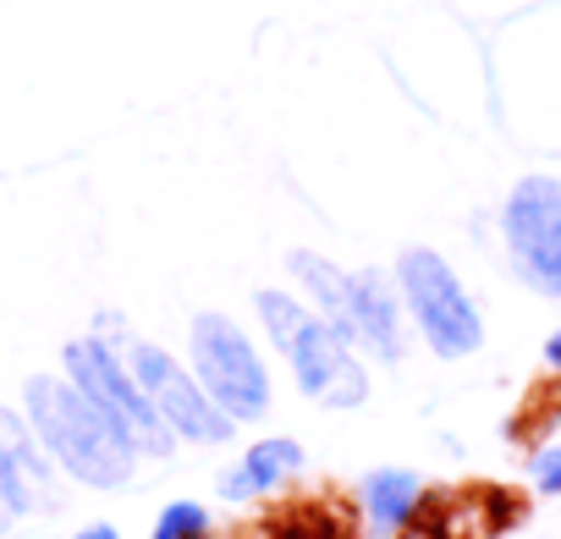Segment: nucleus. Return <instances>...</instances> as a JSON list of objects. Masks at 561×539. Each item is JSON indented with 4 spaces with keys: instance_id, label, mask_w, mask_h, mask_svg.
Masks as SVG:
<instances>
[{
    "instance_id": "obj_17",
    "label": "nucleus",
    "mask_w": 561,
    "mask_h": 539,
    "mask_svg": "<svg viewBox=\"0 0 561 539\" xmlns=\"http://www.w3.org/2000/svg\"><path fill=\"white\" fill-rule=\"evenodd\" d=\"M18 523H23V512H18V506H12L7 495H0V534H12Z\"/></svg>"
},
{
    "instance_id": "obj_6",
    "label": "nucleus",
    "mask_w": 561,
    "mask_h": 539,
    "mask_svg": "<svg viewBox=\"0 0 561 539\" xmlns=\"http://www.w3.org/2000/svg\"><path fill=\"white\" fill-rule=\"evenodd\" d=\"M122 353H127V369L144 386L149 408L160 413V424L176 440H187V446H226L237 435V424L209 402V391L198 386V375L176 353H165L160 342H122Z\"/></svg>"
},
{
    "instance_id": "obj_4",
    "label": "nucleus",
    "mask_w": 561,
    "mask_h": 539,
    "mask_svg": "<svg viewBox=\"0 0 561 539\" xmlns=\"http://www.w3.org/2000/svg\"><path fill=\"white\" fill-rule=\"evenodd\" d=\"M61 375L138 446L144 462H165V457L176 451V435H171V429L160 424V413L149 408V397H144V386L133 380L127 353H122L116 342H105V336H78V342H67V347H61Z\"/></svg>"
},
{
    "instance_id": "obj_15",
    "label": "nucleus",
    "mask_w": 561,
    "mask_h": 539,
    "mask_svg": "<svg viewBox=\"0 0 561 539\" xmlns=\"http://www.w3.org/2000/svg\"><path fill=\"white\" fill-rule=\"evenodd\" d=\"M539 358H545V369H550V375H561V325H556V331L545 336V347H539Z\"/></svg>"
},
{
    "instance_id": "obj_8",
    "label": "nucleus",
    "mask_w": 561,
    "mask_h": 539,
    "mask_svg": "<svg viewBox=\"0 0 561 539\" xmlns=\"http://www.w3.org/2000/svg\"><path fill=\"white\" fill-rule=\"evenodd\" d=\"M347 309H353V353H369L375 364H402L413 347V325L397 293V276L386 264H364L347 282Z\"/></svg>"
},
{
    "instance_id": "obj_7",
    "label": "nucleus",
    "mask_w": 561,
    "mask_h": 539,
    "mask_svg": "<svg viewBox=\"0 0 561 539\" xmlns=\"http://www.w3.org/2000/svg\"><path fill=\"white\" fill-rule=\"evenodd\" d=\"M253 314H259V325H264V342L280 353V364L293 369L298 391L314 397V402H325V391H331V380L347 369L353 347H342V336H336L298 293H275V287H270V293L253 298Z\"/></svg>"
},
{
    "instance_id": "obj_3",
    "label": "nucleus",
    "mask_w": 561,
    "mask_h": 539,
    "mask_svg": "<svg viewBox=\"0 0 561 539\" xmlns=\"http://www.w3.org/2000/svg\"><path fill=\"white\" fill-rule=\"evenodd\" d=\"M187 369L198 375V386L209 391V402L231 424H259L270 413V402H275L270 364H264L259 342L220 309L193 314V325H187Z\"/></svg>"
},
{
    "instance_id": "obj_10",
    "label": "nucleus",
    "mask_w": 561,
    "mask_h": 539,
    "mask_svg": "<svg viewBox=\"0 0 561 539\" xmlns=\"http://www.w3.org/2000/svg\"><path fill=\"white\" fill-rule=\"evenodd\" d=\"M287 276L298 282V298L342 336V347H353V309H347L353 270H342L336 259H325V253H314V248H293V253H287Z\"/></svg>"
},
{
    "instance_id": "obj_2",
    "label": "nucleus",
    "mask_w": 561,
    "mask_h": 539,
    "mask_svg": "<svg viewBox=\"0 0 561 539\" xmlns=\"http://www.w3.org/2000/svg\"><path fill=\"white\" fill-rule=\"evenodd\" d=\"M391 276H397V293H402V309H408L413 336L435 358L457 364V358H473L484 347V314L468 298L462 276L446 264V253H435V248H402L397 264H391Z\"/></svg>"
},
{
    "instance_id": "obj_5",
    "label": "nucleus",
    "mask_w": 561,
    "mask_h": 539,
    "mask_svg": "<svg viewBox=\"0 0 561 539\" xmlns=\"http://www.w3.org/2000/svg\"><path fill=\"white\" fill-rule=\"evenodd\" d=\"M501 242L512 276L561 303V182L556 176H523L501 204Z\"/></svg>"
},
{
    "instance_id": "obj_14",
    "label": "nucleus",
    "mask_w": 561,
    "mask_h": 539,
    "mask_svg": "<svg viewBox=\"0 0 561 539\" xmlns=\"http://www.w3.org/2000/svg\"><path fill=\"white\" fill-rule=\"evenodd\" d=\"M528 484L539 490V495H561V435H550L534 457H528Z\"/></svg>"
},
{
    "instance_id": "obj_1",
    "label": "nucleus",
    "mask_w": 561,
    "mask_h": 539,
    "mask_svg": "<svg viewBox=\"0 0 561 539\" xmlns=\"http://www.w3.org/2000/svg\"><path fill=\"white\" fill-rule=\"evenodd\" d=\"M23 418L39 435L45 457L83 490H122L144 462L138 446L67 375H34L23 386Z\"/></svg>"
},
{
    "instance_id": "obj_12",
    "label": "nucleus",
    "mask_w": 561,
    "mask_h": 539,
    "mask_svg": "<svg viewBox=\"0 0 561 539\" xmlns=\"http://www.w3.org/2000/svg\"><path fill=\"white\" fill-rule=\"evenodd\" d=\"M149 539H215V517L198 501H165Z\"/></svg>"
},
{
    "instance_id": "obj_9",
    "label": "nucleus",
    "mask_w": 561,
    "mask_h": 539,
    "mask_svg": "<svg viewBox=\"0 0 561 539\" xmlns=\"http://www.w3.org/2000/svg\"><path fill=\"white\" fill-rule=\"evenodd\" d=\"M304 446L293 440V435H264V440H253L220 479H215V495L220 501H231V506H253V501H264V495H275V490H287L298 473H304Z\"/></svg>"
},
{
    "instance_id": "obj_16",
    "label": "nucleus",
    "mask_w": 561,
    "mask_h": 539,
    "mask_svg": "<svg viewBox=\"0 0 561 539\" xmlns=\"http://www.w3.org/2000/svg\"><path fill=\"white\" fill-rule=\"evenodd\" d=\"M72 539H122V528H111V523H89V528H78Z\"/></svg>"
},
{
    "instance_id": "obj_11",
    "label": "nucleus",
    "mask_w": 561,
    "mask_h": 539,
    "mask_svg": "<svg viewBox=\"0 0 561 539\" xmlns=\"http://www.w3.org/2000/svg\"><path fill=\"white\" fill-rule=\"evenodd\" d=\"M424 501H430V484L413 468H375L358 484V506H364V523L375 534H408V528H419Z\"/></svg>"
},
{
    "instance_id": "obj_13",
    "label": "nucleus",
    "mask_w": 561,
    "mask_h": 539,
    "mask_svg": "<svg viewBox=\"0 0 561 539\" xmlns=\"http://www.w3.org/2000/svg\"><path fill=\"white\" fill-rule=\"evenodd\" d=\"M0 495H7L23 517L39 506V495H34V484H28V473H23V462H18V451L0 440Z\"/></svg>"
}]
</instances>
